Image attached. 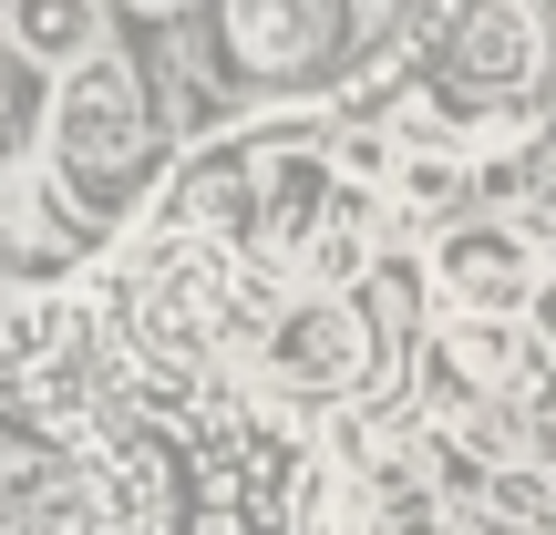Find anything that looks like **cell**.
Returning a JSON list of instances; mask_svg holds the SVG:
<instances>
[{"label": "cell", "mask_w": 556, "mask_h": 535, "mask_svg": "<svg viewBox=\"0 0 556 535\" xmlns=\"http://www.w3.org/2000/svg\"><path fill=\"white\" fill-rule=\"evenodd\" d=\"M41 176L83 227H124L144 206V186L165 176V124H155V82L135 52H93L83 73L52 82V124H41Z\"/></svg>", "instance_id": "obj_1"}, {"label": "cell", "mask_w": 556, "mask_h": 535, "mask_svg": "<svg viewBox=\"0 0 556 535\" xmlns=\"http://www.w3.org/2000/svg\"><path fill=\"white\" fill-rule=\"evenodd\" d=\"M351 41H361V0H217V21H206V62L238 93H309L319 73H340Z\"/></svg>", "instance_id": "obj_2"}, {"label": "cell", "mask_w": 556, "mask_h": 535, "mask_svg": "<svg viewBox=\"0 0 556 535\" xmlns=\"http://www.w3.org/2000/svg\"><path fill=\"white\" fill-rule=\"evenodd\" d=\"M381 360L371 340V309H361L351 289H289V309L268 319V340L248 351V371L268 381V392H309V402H340L361 392Z\"/></svg>", "instance_id": "obj_3"}, {"label": "cell", "mask_w": 556, "mask_h": 535, "mask_svg": "<svg viewBox=\"0 0 556 535\" xmlns=\"http://www.w3.org/2000/svg\"><path fill=\"white\" fill-rule=\"evenodd\" d=\"M422 278H433L443 319H526L546 258H536V238H526L516 217H454V227H433Z\"/></svg>", "instance_id": "obj_4"}, {"label": "cell", "mask_w": 556, "mask_h": 535, "mask_svg": "<svg viewBox=\"0 0 556 535\" xmlns=\"http://www.w3.org/2000/svg\"><path fill=\"white\" fill-rule=\"evenodd\" d=\"M526 319H443L433 340H422V381H433L443 412H484V402H505L526 381Z\"/></svg>", "instance_id": "obj_5"}, {"label": "cell", "mask_w": 556, "mask_h": 535, "mask_svg": "<svg viewBox=\"0 0 556 535\" xmlns=\"http://www.w3.org/2000/svg\"><path fill=\"white\" fill-rule=\"evenodd\" d=\"M546 62V31H536V0H464L454 31H443V73L475 82V93H526Z\"/></svg>", "instance_id": "obj_6"}, {"label": "cell", "mask_w": 556, "mask_h": 535, "mask_svg": "<svg viewBox=\"0 0 556 535\" xmlns=\"http://www.w3.org/2000/svg\"><path fill=\"white\" fill-rule=\"evenodd\" d=\"M0 41L31 73H83L93 52H114V0H0Z\"/></svg>", "instance_id": "obj_7"}, {"label": "cell", "mask_w": 556, "mask_h": 535, "mask_svg": "<svg viewBox=\"0 0 556 535\" xmlns=\"http://www.w3.org/2000/svg\"><path fill=\"white\" fill-rule=\"evenodd\" d=\"M526 330H536V340H546V351H556V268L536 278V298H526Z\"/></svg>", "instance_id": "obj_8"}, {"label": "cell", "mask_w": 556, "mask_h": 535, "mask_svg": "<svg viewBox=\"0 0 556 535\" xmlns=\"http://www.w3.org/2000/svg\"><path fill=\"white\" fill-rule=\"evenodd\" d=\"M114 11H135V21H186V11H206V0H114Z\"/></svg>", "instance_id": "obj_9"}, {"label": "cell", "mask_w": 556, "mask_h": 535, "mask_svg": "<svg viewBox=\"0 0 556 535\" xmlns=\"http://www.w3.org/2000/svg\"><path fill=\"white\" fill-rule=\"evenodd\" d=\"M546 443H556V392H546Z\"/></svg>", "instance_id": "obj_10"}]
</instances>
